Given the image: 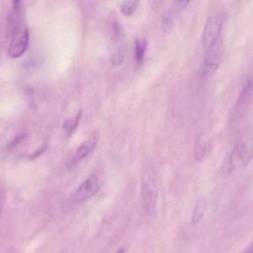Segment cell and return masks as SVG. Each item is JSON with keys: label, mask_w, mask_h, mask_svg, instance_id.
<instances>
[{"label": "cell", "mask_w": 253, "mask_h": 253, "mask_svg": "<svg viewBox=\"0 0 253 253\" xmlns=\"http://www.w3.org/2000/svg\"><path fill=\"white\" fill-rule=\"evenodd\" d=\"M253 157V138L248 134H244L233 147L226 164V171L231 173L244 169L249 165Z\"/></svg>", "instance_id": "obj_1"}, {"label": "cell", "mask_w": 253, "mask_h": 253, "mask_svg": "<svg viewBox=\"0 0 253 253\" xmlns=\"http://www.w3.org/2000/svg\"><path fill=\"white\" fill-rule=\"evenodd\" d=\"M222 28V20L217 15L211 16L207 19L202 34V43L205 53L212 49L219 42Z\"/></svg>", "instance_id": "obj_2"}, {"label": "cell", "mask_w": 253, "mask_h": 253, "mask_svg": "<svg viewBox=\"0 0 253 253\" xmlns=\"http://www.w3.org/2000/svg\"><path fill=\"white\" fill-rule=\"evenodd\" d=\"M141 196L146 212L151 215L156 210L158 199L157 186L153 177L146 175L143 178L141 184Z\"/></svg>", "instance_id": "obj_3"}, {"label": "cell", "mask_w": 253, "mask_h": 253, "mask_svg": "<svg viewBox=\"0 0 253 253\" xmlns=\"http://www.w3.org/2000/svg\"><path fill=\"white\" fill-rule=\"evenodd\" d=\"M253 102V80H248L242 88L232 111V120H241L245 117Z\"/></svg>", "instance_id": "obj_4"}, {"label": "cell", "mask_w": 253, "mask_h": 253, "mask_svg": "<svg viewBox=\"0 0 253 253\" xmlns=\"http://www.w3.org/2000/svg\"><path fill=\"white\" fill-rule=\"evenodd\" d=\"M10 41L8 47V55L12 59L22 56L28 47L29 44V31L28 28L22 29L13 33L10 37Z\"/></svg>", "instance_id": "obj_5"}, {"label": "cell", "mask_w": 253, "mask_h": 253, "mask_svg": "<svg viewBox=\"0 0 253 253\" xmlns=\"http://www.w3.org/2000/svg\"><path fill=\"white\" fill-rule=\"evenodd\" d=\"M100 189V182L96 175H92L85 180L75 193L72 199L74 203H81L96 196Z\"/></svg>", "instance_id": "obj_6"}, {"label": "cell", "mask_w": 253, "mask_h": 253, "mask_svg": "<svg viewBox=\"0 0 253 253\" xmlns=\"http://www.w3.org/2000/svg\"><path fill=\"white\" fill-rule=\"evenodd\" d=\"M221 45L218 43L209 51L206 52V56L202 66V76L204 77L212 76L218 69L221 64Z\"/></svg>", "instance_id": "obj_7"}, {"label": "cell", "mask_w": 253, "mask_h": 253, "mask_svg": "<svg viewBox=\"0 0 253 253\" xmlns=\"http://www.w3.org/2000/svg\"><path fill=\"white\" fill-rule=\"evenodd\" d=\"M7 35L10 37L13 33L24 28L23 26V8L22 1H13L12 2L11 10L9 12L7 20Z\"/></svg>", "instance_id": "obj_8"}, {"label": "cell", "mask_w": 253, "mask_h": 253, "mask_svg": "<svg viewBox=\"0 0 253 253\" xmlns=\"http://www.w3.org/2000/svg\"><path fill=\"white\" fill-rule=\"evenodd\" d=\"M96 145V141L93 139H89L83 142L80 146V147L77 149L75 154L73 156L72 158L70 160L71 166H74V165L77 164L79 162L87 157L92 152V151L94 150Z\"/></svg>", "instance_id": "obj_9"}, {"label": "cell", "mask_w": 253, "mask_h": 253, "mask_svg": "<svg viewBox=\"0 0 253 253\" xmlns=\"http://www.w3.org/2000/svg\"><path fill=\"white\" fill-rule=\"evenodd\" d=\"M82 111H79L77 113L75 116L70 117V118L67 119L64 123L63 129L65 130V133H66L67 136H71L76 129L78 127L79 123H80V119L82 117Z\"/></svg>", "instance_id": "obj_10"}, {"label": "cell", "mask_w": 253, "mask_h": 253, "mask_svg": "<svg viewBox=\"0 0 253 253\" xmlns=\"http://www.w3.org/2000/svg\"><path fill=\"white\" fill-rule=\"evenodd\" d=\"M206 203L204 200L199 201L196 203L192 214L191 223L193 225H196L202 221L206 210Z\"/></svg>", "instance_id": "obj_11"}, {"label": "cell", "mask_w": 253, "mask_h": 253, "mask_svg": "<svg viewBox=\"0 0 253 253\" xmlns=\"http://www.w3.org/2000/svg\"><path fill=\"white\" fill-rule=\"evenodd\" d=\"M147 40L142 37L137 38L135 43V56L137 62H141L143 60L146 51H147Z\"/></svg>", "instance_id": "obj_12"}, {"label": "cell", "mask_w": 253, "mask_h": 253, "mask_svg": "<svg viewBox=\"0 0 253 253\" xmlns=\"http://www.w3.org/2000/svg\"><path fill=\"white\" fill-rule=\"evenodd\" d=\"M138 1H126L121 4V11L125 16H130L136 10Z\"/></svg>", "instance_id": "obj_13"}, {"label": "cell", "mask_w": 253, "mask_h": 253, "mask_svg": "<svg viewBox=\"0 0 253 253\" xmlns=\"http://www.w3.org/2000/svg\"><path fill=\"white\" fill-rule=\"evenodd\" d=\"M173 13L171 10H168L164 14L163 28L165 31H169L173 26Z\"/></svg>", "instance_id": "obj_14"}, {"label": "cell", "mask_w": 253, "mask_h": 253, "mask_svg": "<svg viewBox=\"0 0 253 253\" xmlns=\"http://www.w3.org/2000/svg\"><path fill=\"white\" fill-rule=\"evenodd\" d=\"M125 52L122 49H118L111 55V63L114 65H120L124 60Z\"/></svg>", "instance_id": "obj_15"}, {"label": "cell", "mask_w": 253, "mask_h": 253, "mask_svg": "<svg viewBox=\"0 0 253 253\" xmlns=\"http://www.w3.org/2000/svg\"><path fill=\"white\" fill-rule=\"evenodd\" d=\"M205 154V147L204 145H200L196 149V157L197 160H201L203 159Z\"/></svg>", "instance_id": "obj_16"}, {"label": "cell", "mask_w": 253, "mask_h": 253, "mask_svg": "<svg viewBox=\"0 0 253 253\" xmlns=\"http://www.w3.org/2000/svg\"><path fill=\"white\" fill-rule=\"evenodd\" d=\"M46 149H47V145L46 144H44V145L42 146L40 148H39L38 150H37V151L35 152L34 153V154H31V157H30V158L34 159L36 158V157H39V156L41 155L42 153L44 152V151H45Z\"/></svg>", "instance_id": "obj_17"}, {"label": "cell", "mask_w": 253, "mask_h": 253, "mask_svg": "<svg viewBox=\"0 0 253 253\" xmlns=\"http://www.w3.org/2000/svg\"><path fill=\"white\" fill-rule=\"evenodd\" d=\"M25 138V135H23V134L16 137V138L13 140V142H11V144H10V148H11V147H15V146L18 145V144H19V143L22 142V141H23Z\"/></svg>", "instance_id": "obj_18"}, {"label": "cell", "mask_w": 253, "mask_h": 253, "mask_svg": "<svg viewBox=\"0 0 253 253\" xmlns=\"http://www.w3.org/2000/svg\"><path fill=\"white\" fill-rule=\"evenodd\" d=\"M190 4V1H185V0H183V1H175V4L176 5V7L179 9H184L187 7V6Z\"/></svg>", "instance_id": "obj_19"}, {"label": "cell", "mask_w": 253, "mask_h": 253, "mask_svg": "<svg viewBox=\"0 0 253 253\" xmlns=\"http://www.w3.org/2000/svg\"><path fill=\"white\" fill-rule=\"evenodd\" d=\"M242 253H253V239L252 242L250 244L249 246H248V248Z\"/></svg>", "instance_id": "obj_20"}, {"label": "cell", "mask_w": 253, "mask_h": 253, "mask_svg": "<svg viewBox=\"0 0 253 253\" xmlns=\"http://www.w3.org/2000/svg\"><path fill=\"white\" fill-rule=\"evenodd\" d=\"M115 253H126V249L123 248V249L119 250V251H117Z\"/></svg>", "instance_id": "obj_21"}]
</instances>
